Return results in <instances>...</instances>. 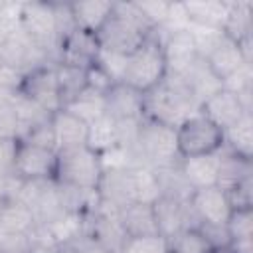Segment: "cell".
Returning a JSON list of instances; mask_svg holds the SVG:
<instances>
[{
  "mask_svg": "<svg viewBox=\"0 0 253 253\" xmlns=\"http://www.w3.org/2000/svg\"><path fill=\"white\" fill-rule=\"evenodd\" d=\"M154 28L146 22L134 2H113V12L97 32V42L103 49L128 55L140 47Z\"/></svg>",
  "mask_w": 253,
  "mask_h": 253,
  "instance_id": "6da1fadb",
  "label": "cell"
},
{
  "mask_svg": "<svg viewBox=\"0 0 253 253\" xmlns=\"http://www.w3.org/2000/svg\"><path fill=\"white\" fill-rule=\"evenodd\" d=\"M142 107L146 119L172 128L200 111V103L194 99L182 77L170 73L154 89L142 95Z\"/></svg>",
  "mask_w": 253,
  "mask_h": 253,
  "instance_id": "7a4b0ae2",
  "label": "cell"
},
{
  "mask_svg": "<svg viewBox=\"0 0 253 253\" xmlns=\"http://www.w3.org/2000/svg\"><path fill=\"white\" fill-rule=\"evenodd\" d=\"M166 75H168V67L162 51V42L158 32L154 30L152 36L140 47H136L132 53L126 55V65L121 83L144 95L150 89H154Z\"/></svg>",
  "mask_w": 253,
  "mask_h": 253,
  "instance_id": "3957f363",
  "label": "cell"
},
{
  "mask_svg": "<svg viewBox=\"0 0 253 253\" xmlns=\"http://www.w3.org/2000/svg\"><path fill=\"white\" fill-rule=\"evenodd\" d=\"M134 150H136L140 164L152 170L170 168L180 162L178 144H176V128L150 121L146 117H142Z\"/></svg>",
  "mask_w": 253,
  "mask_h": 253,
  "instance_id": "277c9868",
  "label": "cell"
},
{
  "mask_svg": "<svg viewBox=\"0 0 253 253\" xmlns=\"http://www.w3.org/2000/svg\"><path fill=\"white\" fill-rule=\"evenodd\" d=\"M105 168L101 162V154H97L87 144L57 152V168L53 178L57 184L97 192Z\"/></svg>",
  "mask_w": 253,
  "mask_h": 253,
  "instance_id": "5b68a950",
  "label": "cell"
},
{
  "mask_svg": "<svg viewBox=\"0 0 253 253\" xmlns=\"http://www.w3.org/2000/svg\"><path fill=\"white\" fill-rule=\"evenodd\" d=\"M20 30L43 49L53 63H57L59 30L53 2H22Z\"/></svg>",
  "mask_w": 253,
  "mask_h": 253,
  "instance_id": "8992f818",
  "label": "cell"
},
{
  "mask_svg": "<svg viewBox=\"0 0 253 253\" xmlns=\"http://www.w3.org/2000/svg\"><path fill=\"white\" fill-rule=\"evenodd\" d=\"M176 144L180 158L213 154L223 146V130L198 111L176 126Z\"/></svg>",
  "mask_w": 253,
  "mask_h": 253,
  "instance_id": "52a82bcc",
  "label": "cell"
},
{
  "mask_svg": "<svg viewBox=\"0 0 253 253\" xmlns=\"http://www.w3.org/2000/svg\"><path fill=\"white\" fill-rule=\"evenodd\" d=\"M16 200L24 202L32 210L38 227H49L67 213L61 206L55 180L22 182V188Z\"/></svg>",
  "mask_w": 253,
  "mask_h": 253,
  "instance_id": "ba28073f",
  "label": "cell"
},
{
  "mask_svg": "<svg viewBox=\"0 0 253 253\" xmlns=\"http://www.w3.org/2000/svg\"><path fill=\"white\" fill-rule=\"evenodd\" d=\"M18 93L42 107L47 113H57L61 109L59 85H57V69L55 63H42L26 73H22L18 83Z\"/></svg>",
  "mask_w": 253,
  "mask_h": 253,
  "instance_id": "9c48e42d",
  "label": "cell"
},
{
  "mask_svg": "<svg viewBox=\"0 0 253 253\" xmlns=\"http://www.w3.org/2000/svg\"><path fill=\"white\" fill-rule=\"evenodd\" d=\"M57 168V150L18 140L14 156V174L24 180H53Z\"/></svg>",
  "mask_w": 253,
  "mask_h": 253,
  "instance_id": "30bf717a",
  "label": "cell"
},
{
  "mask_svg": "<svg viewBox=\"0 0 253 253\" xmlns=\"http://www.w3.org/2000/svg\"><path fill=\"white\" fill-rule=\"evenodd\" d=\"M99 49H101V45L97 42V36L73 28L69 34H65L59 40L57 63L73 65V67H81V69H89L97 61Z\"/></svg>",
  "mask_w": 253,
  "mask_h": 253,
  "instance_id": "8fae6325",
  "label": "cell"
},
{
  "mask_svg": "<svg viewBox=\"0 0 253 253\" xmlns=\"http://www.w3.org/2000/svg\"><path fill=\"white\" fill-rule=\"evenodd\" d=\"M192 211L200 223L208 225H225L233 208L229 204L227 194L219 186H210L202 190H194L190 196Z\"/></svg>",
  "mask_w": 253,
  "mask_h": 253,
  "instance_id": "7c38bea8",
  "label": "cell"
},
{
  "mask_svg": "<svg viewBox=\"0 0 253 253\" xmlns=\"http://www.w3.org/2000/svg\"><path fill=\"white\" fill-rule=\"evenodd\" d=\"M154 217H156V227H158V235L168 239L174 233L186 229V227H198V219L192 211L190 200L182 202V200H174L168 196H160L154 204Z\"/></svg>",
  "mask_w": 253,
  "mask_h": 253,
  "instance_id": "4fadbf2b",
  "label": "cell"
},
{
  "mask_svg": "<svg viewBox=\"0 0 253 253\" xmlns=\"http://www.w3.org/2000/svg\"><path fill=\"white\" fill-rule=\"evenodd\" d=\"M156 32L162 42V51H164L168 73L182 75L200 57L190 30L186 28V30H178V32H160V30H156Z\"/></svg>",
  "mask_w": 253,
  "mask_h": 253,
  "instance_id": "5bb4252c",
  "label": "cell"
},
{
  "mask_svg": "<svg viewBox=\"0 0 253 253\" xmlns=\"http://www.w3.org/2000/svg\"><path fill=\"white\" fill-rule=\"evenodd\" d=\"M200 111H202L211 123H215L221 130L233 126L245 113H251V111H247V109L243 107V103L239 101V97H237L235 93H231V91H227V89H223V87H221L217 93H213V95L200 107Z\"/></svg>",
  "mask_w": 253,
  "mask_h": 253,
  "instance_id": "9a60e30c",
  "label": "cell"
},
{
  "mask_svg": "<svg viewBox=\"0 0 253 253\" xmlns=\"http://www.w3.org/2000/svg\"><path fill=\"white\" fill-rule=\"evenodd\" d=\"M105 113L115 121H128V119H142L144 107H142V93L136 89L115 83L105 93Z\"/></svg>",
  "mask_w": 253,
  "mask_h": 253,
  "instance_id": "2e32d148",
  "label": "cell"
},
{
  "mask_svg": "<svg viewBox=\"0 0 253 253\" xmlns=\"http://www.w3.org/2000/svg\"><path fill=\"white\" fill-rule=\"evenodd\" d=\"M221 150V148H219ZM219 150L204 156H188L180 158L178 168L192 190H202L210 186H217V170H219Z\"/></svg>",
  "mask_w": 253,
  "mask_h": 253,
  "instance_id": "e0dca14e",
  "label": "cell"
},
{
  "mask_svg": "<svg viewBox=\"0 0 253 253\" xmlns=\"http://www.w3.org/2000/svg\"><path fill=\"white\" fill-rule=\"evenodd\" d=\"M53 125V134H55V148L59 150H69L77 146L87 144V134H89V125L71 115L65 109H59L51 117Z\"/></svg>",
  "mask_w": 253,
  "mask_h": 253,
  "instance_id": "ac0fdd59",
  "label": "cell"
},
{
  "mask_svg": "<svg viewBox=\"0 0 253 253\" xmlns=\"http://www.w3.org/2000/svg\"><path fill=\"white\" fill-rule=\"evenodd\" d=\"M178 77H182V81L186 83V87L190 89V93L194 95V99L200 103V107L213 95V93H217L221 87H223V83H221V79L210 69V65L206 63V59H202V57H198L182 75H178Z\"/></svg>",
  "mask_w": 253,
  "mask_h": 253,
  "instance_id": "d6986e66",
  "label": "cell"
},
{
  "mask_svg": "<svg viewBox=\"0 0 253 253\" xmlns=\"http://www.w3.org/2000/svg\"><path fill=\"white\" fill-rule=\"evenodd\" d=\"M119 219H121V225L128 239L158 235L152 204H142V202L128 204L123 210H119Z\"/></svg>",
  "mask_w": 253,
  "mask_h": 253,
  "instance_id": "ffe728a7",
  "label": "cell"
},
{
  "mask_svg": "<svg viewBox=\"0 0 253 253\" xmlns=\"http://www.w3.org/2000/svg\"><path fill=\"white\" fill-rule=\"evenodd\" d=\"M206 63L210 65V69L221 79V83L231 75L235 73L239 67H243L245 63H249L243 53H241V47L237 42L229 40L225 34L223 38L217 42V45L208 53L206 57Z\"/></svg>",
  "mask_w": 253,
  "mask_h": 253,
  "instance_id": "44dd1931",
  "label": "cell"
},
{
  "mask_svg": "<svg viewBox=\"0 0 253 253\" xmlns=\"http://www.w3.org/2000/svg\"><path fill=\"white\" fill-rule=\"evenodd\" d=\"M71 20L77 30H83L87 34L97 36V32L103 28L107 18L113 12V2H101V0H91V2H71L69 4Z\"/></svg>",
  "mask_w": 253,
  "mask_h": 253,
  "instance_id": "7402d4cb",
  "label": "cell"
},
{
  "mask_svg": "<svg viewBox=\"0 0 253 253\" xmlns=\"http://www.w3.org/2000/svg\"><path fill=\"white\" fill-rule=\"evenodd\" d=\"M184 8L190 24L221 28L231 8V0H184Z\"/></svg>",
  "mask_w": 253,
  "mask_h": 253,
  "instance_id": "603a6c76",
  "label": "cell"
},
{
  "mask_svg": "<svg viewBox=\"0 0 253 253\" xmlns=\"http://www.w3.org/2000/svg\"><path fill=\"white\" fill-rule=\"evenodd\" d=\"M223 34L233 42H243L253 38V2L251 0H231V8L221 26Z\"/></svg>",
  "mask_w": 253,
  "mask_h": 253,
  "instance_id": "cb8c5ba5",
  "label": "cell"
},
{
  "mask_svg": "<svg viewBox=\"0 0 253 253\" xmlns=\"http://www.w3.org/2000/svg\"><path fill=\"white\" fill-rule=\"evenodd\" d=\"M253 176V162L229 152L225 146L219 150V170H217V186L227 192L241 180Z\"/></svg>",
  "mask_w": 253,
  "mask_h": 253,
  "instance_id": "d4e9b609",
  "label": "cell"
},
{
  "mask_svg": "<svg viewBox=\"0 0 253 253\" xmlns=\"http://www.w3.org/2000/svg\"><path fill=\"white\" fill-rule=\"evenodd\" d=\"M36 217L32 210L20 200H8L0 211V231L4 233H28L36 229Z\"/></svg>",
  "mask_w": 253,
  "mask_h": 253,
  "instance_id": "484cf974",
  "label": "cell"
},
{
  "mask_svg": "<svg viewBox=\"0 0 253 253\" xmlns=\"http://www.w3.org/2000/svg\"><path fill=\"white\" fill-rule=\"evenodd\" d=\"M223 146L241 158H247V160L253 158V117L251 113H245L233 126L223 130Z\"/></svg>",
  "mask_w": 253,
  "mask_h": 253,
  "instance_id": "4316f807",
  "label": "cell"
},
{
  "mask_svg": "<svg viewBox=\"0 0 253 253\" xmlns=\"http://www.w3.org/2000/svg\"><path fill=\"white\" fill-rule=\"evenodd\" d=\"M63 109L69 111L71 115H75L77 119H81L83 123L91 125L93 121H97L103 115H107L105 113V93H99V91L87 87L73 101H69Z\"/></svg>",
  "mask_w": 253,
  "mask_h": 253,
  "instance_id": "83f0119b",
  "label": "cell"
},
{
  "mask_svg": "<svg viewBox=\"0 0 253 253\" xmlns=\"http://www.w3.org/2000/svg\"><path fill=\"white\" fill-rule=\"evenodd\" d=\"M55 69H57L59 99H61V109H63L69 101H73L79 93L87 89V69L63 65V63H55Z\"/></svg>",
  "mask_w": 253,
  "mask_h": 253,
  "instance_id": "f1b7e54d",
  "label": "cell"
},
{
  "mask_svg": "<svg viewBox=\"0 0 253 253\" xmlns=\"http://www.w3.org/2000/svg\"><path fill=\"white\" fill-rule=\"evenodd\" d=\"M119 144V134H117V121L111 119L109 115H103L101 119L93 121L89 125V134H87V146L93 148L97 154H103Z\"/></svg>",
  "mask_w": 253,
  "mask_h": 253,
  "instance_id": "f546056e",
  "label": "cell"
},
{
  "mask_svg": "<svg viewBox=\"0 0 253 253\" xmlns=\"http://www.w3.org/2000/svg\"><path fill=\"white\" fill-rule=\"evenodd\" d=\"M172 253H210L211 245L198 227H186L166 239Z\"/></svg>",
  "mask_w": 253,
  "mask_h": 253,
  "instance_id": "4dcf8cb0",
  "label": "cell"
},
{
  "mask_svg": "<svg viewBox=\"0 0 253 253\" xmlns=\"http://www.w3.org/2000/svg\"><path fill=\"white\" fill-rule=\"evenodd\" d=\"M223 89L235 93L239 97V101L243 103V107L247 111H251V99H253V67H251V63H245L235 73H231L223 81Z\"/></svg>",
  "mask_w": 253,
  "mask_h": 253,
  "instance_id": "1f68e13d",
  "label": "cell"
},
{
  "mask_svg": "<svg viewBox=\"0 0 253 253\" xmlns=\"http://www.w3.org/2000/svg\"><path fill=\"white\" fill-rule=\"evenodd\" d=\"M14 91L0 89V138H16L18 136V117L14 109Z\"/></svg>",
  "mask_w": 253,
  "mask_h": 253,
  "instance_id": "d6a6232c",
  "label": "cell"
},
{
  "mask_svg": "<svg viewBox=\"0 0 253 253\" xmlns=\"http://www.w3.org/2000/svg\"><path fill=\"white\" fill-rule=\"evenodd\" d=\"M225 227L231 241L253 239V210H233Z\"/></svg>",
  "mask_w": 253,
  "mask_h": 253,
  "instance_id": "836d02e7",
  "label": "cell"
},
{
  "mask_svg": "<svg viewBox=\"0 0 253 253\" xmlns=\"http://www.w3.org/2000/svg\"><path fill=\"white\" fill-rule=\"evenodd\" d=\"M53 117V115H51ZM18 140L22 142H30V144H36V146H43V148H51V150H57L55 148V134H53V125H51V119L32 126L26 134H22Z\"/></svg>",
  "mask_w": 253,
  "mask_h": 253,
  "instance_id": "e575fe53",
  "label": "cell"
},
{
  "mask_svg": "<svg viewBox=\"0 0 253 253\" xmlns=\"http://www.w3.org/2000/svg\"><path fill=\"white\" fill-rule=\"evenodd\" d=\"M168 249V243L160 235H148V237H130L126 239L121 253H164Z\"/></svg>",
  "mask_w": 253,
  "mask_h": 253,
  "instance_id": "d590c367",
  "label": "cell"
},
{
  "mask_svg": "<svg viewBox=\"0 0 253 253\" xmlns=\"http://www.w3.org/2000/svg\"><path fill=\"white\" fill-rule=\"evenodd\" d=\"M95 63H97L115 83H121V81H123V73H125V65H126V55L113 53V51H107V49L101 47Z\"/></svg>",
  "mask_w": 253,
  "mask_h": 253,
  "instance_id": "8d00e7d4",
  "label": "cell"
},
{
  "mask_svg": "<svg viewBox=\"0 0 253 253\" xmlns=\"http://www.w3.org/2000/svg\"><path fill=\"white\" fill-rule=\"evenodd\" d=\"M136 8L140 10V14L146 18V22L156 30L166 22L168 10H170V2L164 0H142V2H134Z\"/></svg>",
  "mask_w": 253,
  "mask_h": 253,
  "instance_id": "74e56055",
  "label": "cell"
},
{
  "mask_svg": "<svg viewBox=\"0 0 253 253\" xmlns=\"http://www.w3.org/2000/svg\"><path fill=\"white\" fill-rule=\"evenodd\" d=\"M225 194L233 210H253V176L241 180Z\"/></svg>",
  "mask_w": 253,
  "mask_h": 253,
  "instance_id": "f35d334b",
  "label": "cell"
},
{
  "mask_svg": "<svg viewBox=\"0 0 253 253\" xmlns=\"http://www.w3.org/2000/svg\"><path fill=\"white\" fill-rule=\"evenodd\" d=\"M32 235L0 231V253H30Z\"/></svg>",
  "mask_w": 253,
  "mask_h": 253,
  "instance_id": "ab89813d",
  "label": "cell"
},
{
  "mask_svg": "<svg viewBox=\"0 0 253 253\" xmlns=\"http://www.w3.org/2000/svg\"><path fill=\"white\" fill-rule=\"evenodd\" d=\"M198 229L204 233V237L208 239V243H210L211 247H225V245H231V237H229L225 225H208V223H200Z\"/></svg>",
  "mask_w": 253,
  "mask_h": 253,
  "instance_id": "60d3db41",
  "label": "cell"
},
{
  "mask_svg": "<svg viewBox=\"0 0 253 253\" xmlns=\"http://www.w3.org/2000/svg\"><path fill=\"white\" fill-rule=\"evenodd\" d=\"M61 249H63V253H111L103 245H99L95 239H91L89 235H81L75 241L63 245Z\"/></svg>",
  "mask_w": 253,
  "mask_h": 253,
  "instance_id": "b9f144b4",
  "label": "cell"
},
{
  "mask_svg": "<svg viewBox=\"0 0 253 253\" xmlns=\"http://www.w3.org/2000/svg\"><path fill=\"white\" fill-rule=\"evenodd\" d=\"M59 245H55L51 241V237L45 233V229L36 227L32 233V247L30 253H59Z\"/></svg>",
  "mask_w": 253,
  "mask_h": 253,
  "instance_id": "7bdbcfd3",
  "label": "cell"
},
{
  "mask_svg": "<svg viewBox=\"0 0 253 253\" xmlns=\"http://www.w3.org/2000/svg\"><path fill=\"white\" fill-rule=\"evenodd\" d=\"M233 253H253V239H243V241H231Z\"/></svg>",
  "mask_w": 253,
  "mask_h": 253,
  "instance_id": "ee69618b",
  "label": "cell"
},
{
  "mask_svg": "<svg viewBox=\"0 0 253 253\" xmlns=\"http://www.w3.org/2000/svg\"><path fill=\"white\" fill-rule=\"evenodd\" d=\"M210 253H233L231 245H225V247H211Z\"/></svg>",
  "mask_w": 253,
  "mask_h": 253,
  "instance_id": "f6af8a7d",
  "label": "cell"
},
{
  "mask_svg": "<svg viewBox=\"0 0 253 253\" xmlns=\"http://www.w3.org/2000/svg\"><path fill=\"white\" fill-rule=\"evenodd\" d=\"M6 202H8V200H6L4 196H0V211H2V208H4V204H6Z\"/></svg>",
  "mask_w": 253,
  "mask_h": 253,
  "instance_id": "bcb514c9",
  "label": "cell"
},
{
  "mask_svg": "<svg viewBox=\"0 0 253 253\" xmlns=\"http://www.w3.org/2000/svg\"><path fill=\"white\" fill-rule=\"evenodd\" d=\"M164 253H172V251H170V249H166V251H164Z\"/></svg>",
  "mask_w": 253,
  "mask_h": 253,
  "instance_id": "7dc6e473",
  "label": "cell"
}]
</instances>
